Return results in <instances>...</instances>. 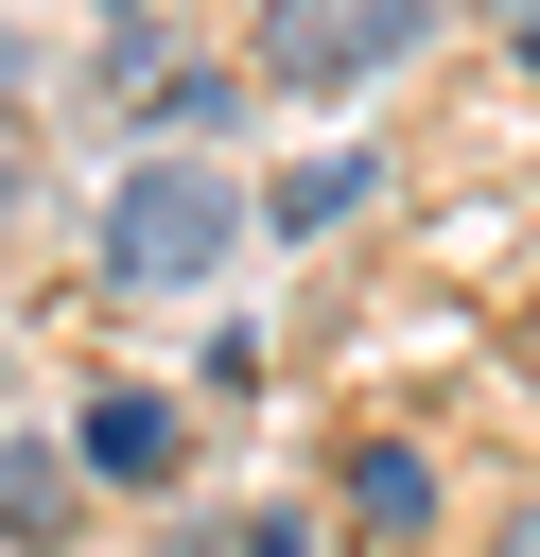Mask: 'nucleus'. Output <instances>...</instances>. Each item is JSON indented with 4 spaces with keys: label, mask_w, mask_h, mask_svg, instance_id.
Masks as SVG:
<instances>
[{
    "label": "nucleus",
    "mask_w": 540,
    "mask_h": 557,
    "mask_svg": "<svg viewBox=\"0 0 540 557\" xmlns=\"http://www.w3.org/2000/svg\"><path fill=\"white\" fill-rule=\"evenodd\" d=\"M87 244H105L122 296H209L226 244H244V191H226V157H122V191H105Z\"/></svg>",
    "instance_id": "nucleus-1"
},
{
    "label": "nucleus",
    "mask_w": 540,
    "mask_h": 557,
    "mask_svg": "<svg viewBox=\"0 0 540 557\" xmlns=\"http://www.w3.org/2000/svg\"><path fill=\"white\" fill-rule=\"evenodd\" d=\"M435 35V0H261V70L279 87H366Z\"/></svg>",
    "instance_id": "nucleus-2"
},
{
    "label": "nucleus",
    "mask_w": 540,
    "mask_h": 557,
    "mask_svg": "<svg viewBox=\"0 0 540 557\" xmlns=\"http://www.w3.org/2000/svg\"><path fill=\"white\" fill-rule=\"evenodd\" d=\"M174 453H192V435H174V400H139V383H105V400L70 418V470H87V487H174Z\"/></svg>",
    "instance_id": "nucleus-3"
},
{
    "label": "nucleus",
    "mask_w": 540,
    "mask_h": 557,
    "mask_svg": "<svg viewBox=\"0 0 540 557\" xmlns=\"http://www.w3.org/2000/svg\"><path fill=\"white\" fill-rule=\"evenodd\" d=\"M348 522H366V540H418V522H435V470H418L401 435H348Z\"/></svg>",
    "instance_id": "nucleus-4"
},
{
    "label": "nucleus",
    "mask_w": 540,
    "mask_h": 557,
    "mask_svg": "<svg viewBox=\"0 0 540 557\" xmlns=\"http://www.w3.org/2000/svg\"><path fill=\"white\" fill-rule=\"evenodd\" d=\"M348 191H366V157H296L279 174V226H348Z\"/></svg>",
    "instance_id": "nucleus-5"
},
{
    "label": "nucleus",
    "mask_w": 540,
    "mask_h": 557,
    "mask_svg": "<svg viewBox=\"0 0 540 557\" xmlns=\"http://www.w3.org/2000/svg\"><path fill=\"white\" fill-rule=\"evenodd\" d=\"M52 487H70V435L52 453H0V522H52Z\"/></svg>",
    "instance_id": "nucleus-6"
},
{
    "label": "nucleus",
    "mask_w": 540,
    "mask_h": 557,
    "mask_svg": "<svg viewBox=\"0 0 540 557\" xmlns=\"http://www.w3.org/2000/svg\"><path fill=\"white\" fill-rule=\"evenodd\" d=\"M226 557H314V522H296V505H261V522H244Z\"/></svg>",
    "instance_id": "nucleus-7"
},
{
    "label": "nucleus",
    "mask_w": 540,
    "mask_h": 557,
    "mask_svg": "<svg viewBox=\"0 0 540 557\" xmlns=\"http://www.w3.org/2000/svg\"><path fill=\"white\" fill-rule=\"evenodd\" d=\"M505 557H540V505H523V522H505Z\"/></svg>",
    "instance_id": "nucleus-8"
},
{
    "label": "nucleus",
    "mask_w": 540,
    "mask_h": 557,
    "mask_svg": "<svg viewBox=\"0 0 540 557\" xmlns=\"http://www.w3.org/2000/svg\"><path fill=\"white\" fill-rule=\"evenodd\" d=\"M105 17H122V35H139V0H105Z\"/></svg>",
    "instance_id": "nucleus-9"
},
{
    "label": "nucleus",
    "mask_w": 540,
    "mask_h": 557,
    "mask_svg": "<svg viewBox=\"0 0 540 557\" xmlns=\"http://www.w3.org/2000/svg\"><path fill=\"white\" fill-rule=\"evenodd\" d=\"M488 17H540V0H488Z\"/></svg>",
    "instance_id": "nucleus-10"
}]
</instances>
